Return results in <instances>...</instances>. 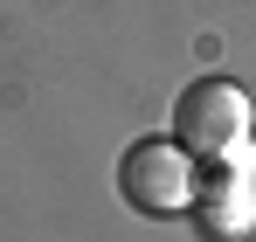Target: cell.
<instances>
[{
    "mask_svg": "<svg viewBox=\"0 0 256 242\" xmlns=\"http://www.w3.org/2000/svg\"><path fill=\"white\" fill-rule=\"evenodd\" d=\"M250 90L228 76H194L173 97V138L194 152V160H242L250 152Z\"/></svg>",
    "mask_w": 256,
    "mask_h": 242,
    "instance_id": "1",
    "label": "cell"
},
{
    "mask_svg": "<svg viewBox=\"0 0 256 242\" xmlns=\"http://www.w3.org/2000/svg\"><path fill=\"white\" fill-rule=\"evenodd\" d=\"M118 194L138 214H180L201 194V166L180 138H132L118 160Z\"/></svg>",
    "mask_w": 256,
    "mask_h": 242,
    "instance_id": "2",
    "label": "cell"
}]
</instances>
